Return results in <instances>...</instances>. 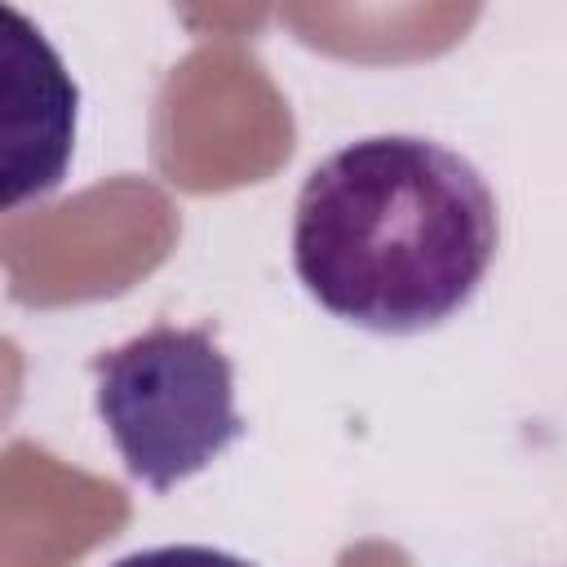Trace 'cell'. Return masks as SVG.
<instances>
[{"label":"cell","mask_w":567,"mask_h":567,"mask_svg":"<svg viewBox=\"0 0 567 567\" xmlns=\"http://www.w3.org/2000/svg\"><path fill=\"white\" fill-rule=\"evenodd\" d=\"M97 416L115 439L124 470L155 492L213 465L239 434L235 368L208 323H155L142 337L93 359Z\"/></svg>","instance_id":"cell-2"},{"label":"cell","mask_w":567,"mask_h":567,"mask_svg":"<svg viewBox=\"0 0 567 567\" xmlns=\"http://www.w3.org/2000/svg\"><path fill=\"white\" fill-rule=\"evenodd\" d=\"M111 567H252V563L213 545H159V549H137Z\"/></svg>","instance_id":"cell-4"},{"label":"cell","mask_w":567,"mask_h":567,"mask_svg":"<svg viewBox=\"0 0 567 567\" xmlns=\"http://www.w3.org/2000/svg\"><path fill=\"white\" fill-rule=\"evenodd\" d=\"M496 239V195L465 155L385 133L310 168L292 217V266L337 319L421 332L474 297Z\"/></svg>","instance_id":"cell-1"},{"label":"cell","mask_w":567,"mask_h":567,"mask_svg":"<svg viewBox=\"0 0 567 567\" xmlns=\"http://www.w3.org/2000/svg\"><path fill=\"white\" fill-rule=\"evenodd\" d=\"M80 84L44 31L0 4V213L49 195L75 151Z\"/></svg>","instance_id":"cell-3"}]
</instances>
